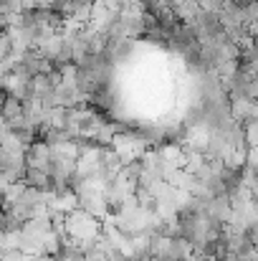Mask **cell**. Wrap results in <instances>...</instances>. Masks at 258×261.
<instances>
[{
	"label": "cell",
	"mask_w": 258,
	"mask_h": 261,
	"mask_svg": "<svg viewBox=\"0 0 258 261\" xmlns=\"http://www.w3.org/2000/svg\"><path fill=\"white\" fill-rule=\"evenodd\" d=\"M64 228H66V236H69L71 241H76V244H81V246H89V244H94V241L101 236L104 223L96 221L94 216L84 213V211H74V213L66 216Z\"/></svg>",
	"instance_id": "6da1fadb"
},
{
	"label": "cell",
	"mask_w": 258,
	"mask_h": 261,
	"mask_svg": "<svg viewBox=\"0 0 258 261\" xmlns=\"http://www.w3.org/2000/svg\"><path fill=\"white\" fill-rule=\"evenodd\" d=\"M51 160H53V155H51V147L46 145V142H33L31 147H28V152H25V165L28 168H33V170H41V173H48L51 170Z\"/></svg>",
	"instance_id": "7a4b0ae2"
},
{
	"label": "cell",
	"mask_w": 258,
	"mask_h": 261,
	"mask_svg": "<svg viewBox=\"0 0 258 261\" xmlns=\"http://www.w3.org/2000/svg\"><path fill=\"white\" fill-rule=\"evenodd\" d=\"M23 185L25 188H33V190H51V177H48V173H41V170L28 168L25 177H23Z\"/></svg>",
	"instance_id": "3957f363"
},
{
	"label": "cell",
	"mask_w": 258,
	"mask_h": 261,
	"mask_svg": "<svg viewBox=\"0 0 258 261\" xmlns=\"http://www.w3.org/2000/svg\"><path fill=\"white\" fill-rule=\"evenodd\" d=\"M20 114H23V101L15 99V96H10V94H5V99H3V104H0V117H3L5 122H10V119H15V117H20Z\"/></svg>",
	"instance_id": "277c9868"
},
{
	"label": "cell",
	"mask_w": 258,
	"mask_h": 261,
	"mask_svg": "<svg viewBox=\"0 0 258 261\" xmlns=\"http://www.w3.org/2000/svg\"><path fill=\"white\" fill-rule=\"evenodd\" d=\"M10 51H13V46H10V38H8V33H0V66L8 61Z\"/></svg>",
	"instance_id": "5b68a950"
},
{
	"label": "cell",
	"mask_w": 258,
	"mask_h": 261,
	"mask_svg": "<svg viewBox=\"0 0 258 261\" xmlns=\"http://www.w3.org/2000/svg\"><path fill=\"white\" fill-rule=\"evenodd\" d=\"M248 239H251V244L258 249V221L251 226V228H248Z\"/></svg>",
	"instance_id": "8992f818"
},
{
	"label": "cell",
	"mask_w": 258,
	"mask_h": 261,
	"mask_svg": "<svg viewBox=\"0 0 258 261\" xmlns=\"http://www.w3.org/2000/svg\"><path fill=\"white\" fill-rule=\"evenodd\" d=\"M8 132H10V129H8V122H5V119L0 117V142H3V137H5Z\"/></svg>",
	"instance_id": "52a82bcc"
},
{
	"label": "cell",
	"mask_w": 258,
	"mask_h": 261,
	"mask_svg": "<svg viewBox=\"0 0 258 261\" xmlns=\"http://www.w3.org/2000/svg\"><path fill=\"white\" fill-rule=\"evenodd\" d=\"M3 99H5V91H3V87H0V104H3Z\"/></svg>",
	"instance_id": "ba28073f"
},
{
	"label": "cell",
	"mask_w": 258,
	"mask_h": 261,
	"mask_svg": "<svg viewBox=\"0 0 258 261\" xmlns=\"http://www.w3.org/2000/svg\"><path fill=\"white\" fill-rule=\"evenodd\" d=\"M38 3H41V0H38Z\"/></svg>",
	"instance_id": "9c48e42d"
}]
</instances>
